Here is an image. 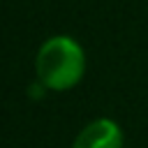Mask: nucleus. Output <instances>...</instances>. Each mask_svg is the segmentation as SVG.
<instances>
[{
    "mask_svg": "<svg viewBox=\"0 0 148 148\" xmlns=\"http://www.w3.org/2000/svg\"><path fill=\"white\" fill-rule=\"evenodd\" d=\"M35 74L49 90H72L86 74V53L81 44L69 35L49 37L37 49Z\"/></svg>",
    "mask_w": 148,
    "mask_h": 148,
    "instance_id": "1",
    "label": "nucleus"
},
{
    "mask_svg": "<svg viewBox=\"0 0 148 148\" xmlns=\"http://www.w3.org/2000/svg\"><path fill=\"white\" fill-rule=\"evenodd\" d=\"M72 148H125V134L116 120L95 118L81 127Z\"/></svg>",
    "mask_w": 148,
    "mask_h": 148,
    "instance_id": "2",
    "label": "nucleus"
}]
</instances>
